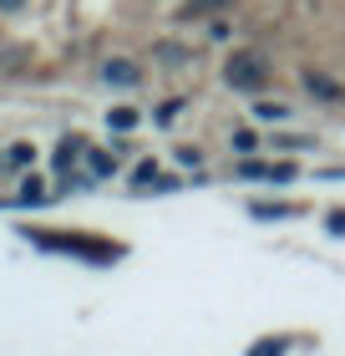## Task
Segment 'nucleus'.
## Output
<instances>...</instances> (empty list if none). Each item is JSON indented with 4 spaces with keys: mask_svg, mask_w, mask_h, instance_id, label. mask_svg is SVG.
<instances>
[{
    "mask_svg": "<svg viewBox=\"0 0 345 356\" xmlns=\"http://www.w3.org/2000/svg\"><path fill=\"white\" fill-rule=\"evenodd\" d=\"M224 82L234 87V92H259V87L269 82V56L254 51V46H249V51H234V56L224 61Z\"/></svg>",
    "mask_w": 345,
    "mask_h": 356,
    "instance_id": "1",
    "label": "nucleus"
},
{
    "mask_svg": "<svg viewBox=\"0 0 345 356\" xmlns=\"http://www.w3.org/2000/svg\"><path fill=\"white\" fill-rule=\"evenodd\" d=\"M102 76L112 87H137L142 82V72H137V61H127V56H112L107 67H102Z\"/></svg>",
    "mask_w": 345,
    "mask_h": 356,
    "instance_id": "2",
    "label": "nucleus"
},
{
    "mask_svg": "<svg viewBox=\"0 0 345 356\" xmlns=\"http://www.w3.org/2000/svg\"><path fill=\"white\" fill-rule=\"evenodd\" d=\"M239 173H244V178H274V184H289V178H294L289 163H244Z\"/></svg>",
    "mask_w": 345,
    "mask_h": 356,
    "instance_id": "3",
    "label": "nucleus"
},
{
    "mask_svg": "<svg viewBox=\"0 0 345 356\" xmlns=\"http://www.w3.org/2000/svg\"><path fill=\"white\" fill-rule=\"evenodd\" d=\"M81 153H87V143H81V138H67V143L56 148V168H61V173H71V163H76Z\"/></svg>",
    "mask_w": 345,
    "mask_h": 356,
    "instance_id": "4",
    "label": "nucleus"
},
{
    "mask_svg": "<svg viewBox=\"0 0 345 356\" xmlns=\"http://www.w3.org/2000/svg\"><path fill=\"white\" fill-rule=\"evenodd\" d=\"M87 163H92V178H107V173H117V153L87 148Z\"/></svg>",
    "mask_w": 345,
    "mask_h": 356,
    "instance_id": "5",
    "label": "nucleus"
},
{
    "mask_svg": "<svg viewBox=\"0 0 345 356\" xmlns=\"http://www.w3.org/2000/svg\"><path fill=\"white\" fill-rule=\"evenodd\" d=\"M305 87L315 92V97H340V87L330 82V76H320V72H305Z\"/></svg>",
    "mask_w": 345,
    "mask_h": 356,
    "instance_id": "6",
    "label": "nucleus"
},
{
    "mask_svg": "<svg viewBox=\"0 0 345 356\" xmlns=\"http://www.w3.org/2000/svg\"><path fill=\"white\" fill-rule=\"evenodd\" d=\"M107 122L127 133V127H137V112H133V107H112V112H107Z\"/></svg>",
    "mask_w": 345,
    "mask_h": 356,
    "instance_id": "7",
    "label": "nucleus"
},
{
    "mask_svg": "<svg viewBox=\"0 0 345 356\" xmlns=\"http://www.w3.org/2000/svg\"><path fill=\"white\" fill-rule=\"evenodd\" d=\"M31 158H36V148H31V143H15V148L6 153V163H10V168H26Z\"/></svg>",
    "mask_w": 345,
    "mask_h": 356,
    "instance_id": "8",
    "label": "nucleus"
},
{
    "mask_svg": "<svg viewBox=\"0 0 345 356\" xmlns=\"http://www.w3.org/2000/svg\"><path fill=\"white\" fill-rule=\"evenodd\" d=\"M254 112H259V122H279V118H289V107H285V102H259Z\"/></svg>",
    "mask_w": 345,
    "mask_h": 356,
    "instance_id": "9",
    "label": "nucleus"
},
{
    "mask_svg": "<svg viewBox=\"0 0 345 356\" xmlns=\"http://www.w3.org/2000/svg\"><path fill=\"white\" fill-rule=\"evenodd\" d=\"M21 204H46V188H41V178H26V184H21Z\"/></svg>",
    "mask_w": 345,
    "mask_h": 356,
    "instance_id": "10",
    "label": "nucleus"
},
{
    "mask_svg": "<svg viewBox=\"0 0 345 356\" xmlns=\"http://www.w3.org/2000/svg\"><path fill=\"white\" fill-rule=\"evenodd\" d=\"M133 184H137V188H147V184H162V173H158V163H137V173H133Z\"/></svg>",
    "mask_w": 345,
    "mask_h": 356,
    "instance_id": "11",
    "label": "nucleus"
},
{
    "mask_svg": "<svg viewBox=\"0 0 345 356\" xmlns=\"http://www.w3.org/2000/svg\"><path fill=\"white\" fill-rule=\"evenodd\" d=\"M219 6H228V0H193L183 15H203V10H219Z\"/></svg>",
    "mask_w": 345,
    "mask_h": 356,
    "instance_id": "12",
    "label": "nucleus"
},
{
    "mask_svg": "<svg viewBox=\"0 0 345 356\" xmlns=\"http://www.w3.org/2000/svg\"><path fill=\"white\" fill-rule=\"evenodd\" d=\"M178 112H183V102H162V107H158V122H162V127H168V122L178 118Z\"/></svg>",
    "mask_w": 345,
    "mask_h": 356,
    "instance_id": "13",
    "label": "nucleus"
},
{
    "mask_svg": "<svg viewBox=\"0 0 345 356\" xmlns=\"http://www.w3.org/2000/svg\"><path fill=\"white\" fill-rule=\"evenodd\" d=\"M234 148H244V153L254 148V133H249V127H239V133H234Z\"/></svg>",
    "mask_w": 345,
    "mask_h": 356,
    "instance_id": "14",
    "label": "nucleus"
},
{
    "mask_svg": "<svg viewBox=\"0 0 345 356\" xmlns=\"http://www.w3.org/2000/svg\"><path fill=\"white\" fill-rule=\"evenodd\" d=\"M178 163H183V168H199V148H178Z\"/></svg>",
    "mask_w": 345,
    "mask_h": 356,
    "instance_id": "15",
    "label": "nucleus"
},
{
    "mask_svg": "<svg viewBox=\"0 0 345 356\" xmlns=\"http://www.w3.org/2000/svg\"><path fill=\"white\" fill-rule=\"evenodd\" d=\"M330 229H335V234H345V209H340V214H330Z\"/></svg>",
    "mask_w": 345,
    "mask_h": 356,
    "instance_id": "16",
    "label": "nucleus"
},
{
    "mask_svg": "<svg viewBox=\"0 0 345 356\" xmlns=\"http://www.w3.org/2000/svg\"><path fill=\"white\" fill-rule=\"evenodd\" d=\"M15 6H21V0H0V10H15Z\"/></svg>",
    "mask_w": 345,
    "mask_h": 356,
    "instance_id": "17",
    "label": "nucleus"
}]
</instances>
